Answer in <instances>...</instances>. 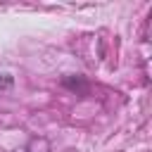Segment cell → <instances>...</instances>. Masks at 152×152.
<instances>
[{
  "label": "cell",
  "mask_w": 152,
  "mask_h": 152,
  "mask_svg": "<svg viewBox=\"0 0 152 152\" xmlns=\"http://www.w3.org/2000/svg\"><path fill=\"white\" fill-rule=\"evenodd\" d=\"M12 83H14V78H12L10 74H2V71H0V90H7V88H12Z\"/></svg>",
  "instance_id": "6da1fadb"
}]
</instances>
